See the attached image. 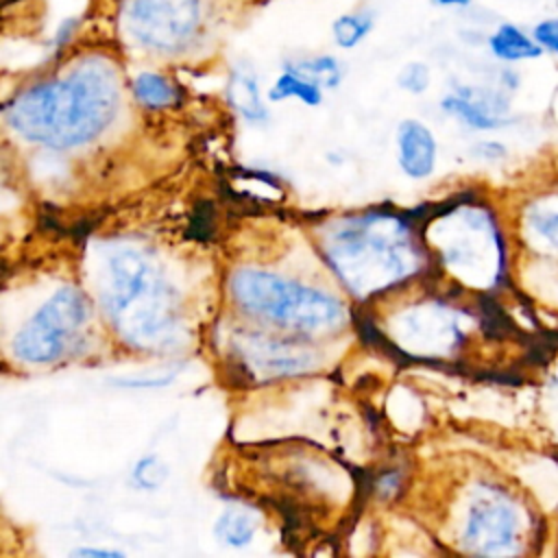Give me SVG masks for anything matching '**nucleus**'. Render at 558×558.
<instances>
[{
    "instance_id": "f257e3e1",
    "label": "nucleus",
    "mask_w": 558,
    "mask_h": 558,
    "mask_svg": "<svg viewBox=\"0 0 558 558\" xmlns=\"http://www.w3.org/2000/svg\"><path fill=\"white\" fill-rule=\"evenodd\" d=\"M116 72L85 61L70 74L26 87L7 105V122L26 140L74 148L98 137L118 111Z\"/></svg>"
},
{
    "instance_id": "f03ea898",
    "label": "nucleus",
    "mask_w": 558,
    "mask_h": 558,
    "mask_svg": "<svg viewBox=\"0 0 558 558\" xmlns=\"http://www.w3.org/2000/svg\"><path fill=\"white\" fill-rule=\"evenodd\" d=\"M102 303L126 344L159 351L174 342L179 329L174 290L140 253L126 248L109 257Z\"/></svg>"
},
{
    "instance_id": "7ed1b4c3",
    "label": "nucleus",
    "mask_w": 558,
    "mask_h": 558,
    "mask_svg": "<svg viewBox=\"0 0 558 558\" xmlns=\"http://www.w3.org/2000/svg\"><path fill=\"white\" fill-rule=\"evenodd\" d=\"M329 257L342 281L357 294L386 288L416 268L408 229L384 216L353 220L333 238Z\"/></svg>"
},
{
    "instance_id": "20e7f679",
    "label": "nucleus",
    "mask_w": 558,
    "mask_h": 558,
    "mask_svg": "<svg viewBox=\"0 0 558 558\" xmlns=\"http://www.w3.org/2000/svg\"><path fill=\"white\" fill-rule=\"evenodd\" d=\"M231 294L244 312L294 331L327 333L347 323L338 299L272 272L238 270L231 277Z\"/></svg>"
},
{
    "instance_id": "39448f33",
    "label": "nucleus",
    "mask_w": 558,
    "mask_h": 558,
    "mask_svg": "<svg viewBox=\"0 0 558 558\" xmlns=\"http://www.w3.org/2000/svg\"><path fill=\"white\" fill-rule=\"evenodd\" d=\"M87 318V296L76 288H61L17 331L13 351L28 364L57 362L68 353Z\"/></svg>"
},
{
    "instance_id": "423d86ee",
    "label": "nucleus",
    "mask_w": 558,
    "mask_h": 558,
    "mask_svg": "<svg viewBox=\"0 0 558 558\" xmlns=\"http://www.w3.org/2000/svg\"><path fill=\"white\" fill-rule=\"evenodd\" d=\"M126 24L133 37L153 50L177 52L201 28L198 0H129Z\"/></svg>"
},
{
    "instance_id": "0eeeda50",
    "label": "nucleus",
    "mask_w": 558,
    "mask_h": 558,
    "mask_svg": "<svg viewBox=\"0 0 558 558\" xmlns=\"http://www.w3.org/2000/svg\"><path fill=\"white\" fill-rule=\"evenodd\" d=\"M521 532L517 508L495 490L482 493L471 506L464 525V543L486 556L512 554Z\"/></svg>"
},
{
    "instance_id": "6e6552de",
    "label": "nucleus",
    "mask_w": 558,
    "mask_h": 558,
    "mask_svg": "<svg viewBox=\"0 0 558 558\" xmlns=\"http://www.w3.org/2000/svg\"><path fill=\"white\" fill-rule=\"evenodd\" d=\"M238 353L242 355L244 366L255 371L264 379L294 375L310 368L312 364L310 353L283 342L268 340L264 336H244Z\"/></svg>"
},
{
    "instance_id": "1a4fd4ad",
    "label": "nucleus",
    "mask_w": 558,
    "mask_h": 558,
    "mask_svg": "<svg viewBox=\"0 0 558 558\" xmlns=\"http://www.w3.org/2000/svg\"><path fill=\"white\" fill-rule=\"evenodd\" d=\"M442 109L473 129L488 131L506 122L504 113L508 109V100L499 92L464 85L442 100Z\"/></svg>"
},
{
    "instance_id": "9d476101",
    "label": "nucleus",
    "mask_w": 558,
    "mask_h": 558,
    "mask_svg": "<svg viewBox=\"0 0 558 558\" xmlns=\"http://www.w3.org/2000/svg\"><path fill=\"white\" fill-rule=\"evenodd\" d=\"M399 163L412 179H423L434 170L436 142L429 129L416 120H405L399 126Z\"/></svg>"
},
{
    "instance_id": "9b49d317",
    "label": "nucleus",
    "mask_w": 558,
    "mask_h": 558,
    "mask_svg": "<svg viewBox=\"0 0 558 558\" xmlns=\"http://www.w3.org/2000/svg\"><path fill=\"white\" fill-rule=\"evenodd\" d=\"M488 50L493 52L495 59H499L504 63L530 61V59H538L543 54V48L536 44V39L512 22L499 24L488 35Z\"/></svg>"
},
{
    "instance_id": "f8f14e48",
    "label": "nucleus",
    "mask_w": 558,
    "mask_h": 558,
    "mask_svg": "<svg viewBox=\"0 0 558 558\" xmlns=\"http://www.w3.org/2000/svg\"><path fill=\"white\" fill-rule=\"evenodd\" d=\"M227 98L242 118L251 122H259L266 118V107L262 102L257 78L251 70L238 68L231 72L229 85H227Z\"/></svg>"
},
{
    "instance_id": "ddd939ff",
    "label": "nucleus",
    "mask_w": 558,
    "mask_h": 558,
    "mask_svg": "<svg viewBox=\"0 0 558 558\" xmlns=\"http://www.w3.org/2000/svg\"><path fill=\"white\" fill-rule=\"evenodd\" d=\"M133 96L148 109H163L179 100V87L163 74L142 72L133 81Z\"/></svg>"
},
{
    "instance_id": "4468645a",
    "label": "nucleus",
    "mask_w": 558,
    "mask_h": 558,
    "mask_svg": "<svg viewBox=\"0 0 558 558\" xmlns=\"http://www.w3.org/2000/svg\"><path fill=\"white\" fill-rule=\"evenodd\" d=\"M323 87L316 85L314 81L292 72V70H286L277 81L275 85L270 87L268 92V98L270 100H286V98H299L301 102L305 105H318L320 98H323Z\"/></svg>"
},
{
    "instance_id": "2eb2a0df",
    "label": "nucleus",
    "mask_w": 558,
    "mask_h": 558,
    "mask_svg": "<svg viewBox=\"0 0 558 558\" xmlns=\"http://www.w3.org/2000/svg\"><path fill=\"white\" fill-rule=\"evenodd\" d=\"M255 527H257L255 519L248 512L238 510V508H229L218 517L216 536L222 543L231 545V547H242L253 538Z\"/></svg>"
},
{
    "instance_id": "dca6fc26",
    "label": "nucleus",
    "mask_w": 558,
    "mask_h": 558,
    "mask_svg": "<svg viewBox=\"0 0 558 558\" xmlns=\"http://www.w3.org/2000/svg\"><path fill=\"white\" fill-rule=\"evenodd\" d=\"M371 28L373 15L368 11H353L333 20L331 37L340 48H353L371 33Z\"/></svg>"
},
{
    "instance_id": "f3484780",
    "label": "nucleus",
    "mask_w": 558,
    "mask_h": 558,
    "mask_svg": "<svg viewBox=\"0 0 558 558\" xmlns=\"http://www.w3.org/2000/svg\"><path fill=\"white\" fill-rule=\"evenodd\" d=\"M288 70L314 81L320 87H336L342 78L340 63L333 57H312V59H299L296 63H290Z\"/></svg>"
},
{
    "instance_id": "a211bd4d",
    "label": "nucleus",
    "mask_w": 558,
    "mask_h": 558,
    "mask_svg": "<svg viewBox=\"0 0 558 558\" xmlns=\"http://www.w3.org/2000/svg\"><path fill=\"white\" fill-rule=\"evenodd\" d=\"M530 229L551 248H558V198H545L527 211Z\"/></svg>"
},
{
    "instance_id": "6ab92c4d",
    "label": "nucleus",
    "mask_w": 558,
    "mask_h": 558,
    "mask_svg": "<svg viewBox=\"0 0 558 558\" xmlns=\"http://www.w3.org/2000/svg\"><path fill=\"white\" fill-rule=\"evenodd\" d=\"M168 477V466L157 456H144L133 469V480L144 490H155Z\"/></svg>"
},
{
    "instance_id": "aec40b11",
    "label": "nucleus",
    "mask_w": 558,
    "mask_h": 558,
    "mask_svg": "<svg viewBox=\"0 0 558 558\" xmlns=\"http://www.w3.org/2000/svg\"><path fill=\"white\" fill-rule=\"evenodd\" d=\"M397 83L410 94H423L429 85V68L421 61H410L401 68Z\"/></svg>"
},
{
    "instance_id": "412c9836",
    "label": "nucleus",
    "mask_w": 558,
    "mask_h": 558,
    "mask_svg": "<svg viewBox=\"0 0 558 558\" xmlns=\"http://www.w3.org/2000/svg\"><path fill=\"white\" fill-rule=\"evenodd\" d=\"M532 37L543 48V52H551L558 57V15L536 22L532 28Z\"/></svg>"
},
{
    "instance_id": "4be33fe9",
    "label": "nucleus",
    "mask_w": 558,
    "mask_h": 558,
    "mask_svg": "<svg viewBox=\"0 0 558 558\" xmlns=\"http://www.w3.org/2000/svg\"><path fill=\"white\" fill-rule=\"evenodd\" d=\"M72 556H83V558H120V551H111V549H94V547H81L74 549Z\"/></svg>"
},
{
    "instance_id": "5701e85b",
    "label": "nucleus",
    "mask_w": 558,
    "mask_h": 558,
    "mask_svg": "<svg viewBox=\"0 0 558 558\" xmlns=\"http://www.w3.org/2000/svg\"><path fill=\"white\" fill-rule=\"evenodd\" d=\"M432 2L440 7H469L473 0H432Z\"/></svg>"
}]
</instances>
